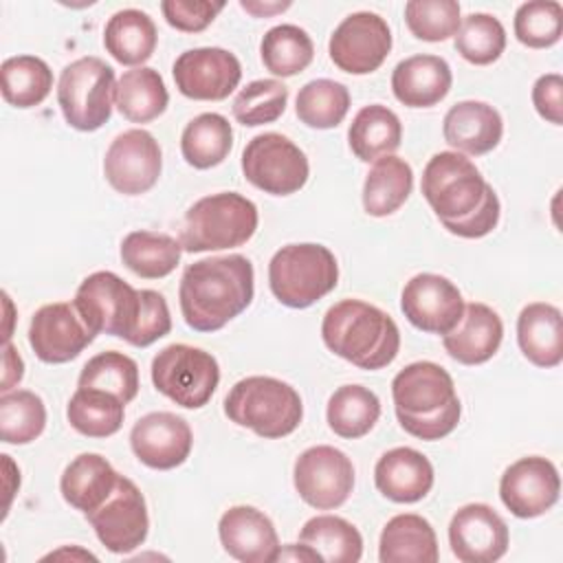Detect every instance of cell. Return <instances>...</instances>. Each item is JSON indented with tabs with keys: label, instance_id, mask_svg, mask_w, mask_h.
Segmentation results:
<instances>
[{
	"label": "cell",
	"instance_id": "1",
	"mask_svg": "<svg viewBox=\"0 0 563 563\" xmlns=\"http://www.w3.org/2000/svg\"><path fill=\"white\" fill-rule=\"evenodd\" d=\"M420 189L442 227L457 238H484L499 222L501 205L495 189L460 152L433 154L424 165Z\"/></svg>",
	"mask_w": 563,
	"mask_h": 563
},
{
	"label": "cell",
	"instance_id": "2",
	"mask_svg": "<svg viewBox=\"0 0 563 563\" xmlns=\"http://www.w3.org/2000/svg\"><path fill=\"white\" fill-rule=\"evenodd\" d=\"M253 292V264L233 253L189 264L180 277L178 301L191 330L216 332L251 306Z\"/></svg>",
	"mask_w": 563,
	"mask_h": 563
},
{
	"label": "cell",
	"instance_id": "3",
	"mask_svg": "<svg viewBox=\"0 0 563 563\" xmlns=\"http://www.w3.org/2000/svg\"><path fill=\"white\" fill-rule=\"evenodd\" d=\"M400 427L420 440H442L460 422L462 405L451 374L433 361H416L391 380Z\"/></svg>",
	"mask_w": 563,
	"mask_h": 563
},
{
	"label": "cell",
	"instance_id": "4",
	"mask_svg": "<svg viewBox=\"0 0 563 563\" xmlns=\"http://www.w3.org/2000/svg\"><path fill=\"white\" fill-rule=\"evenodd\" d=\"M321 339L330 352L369 372L387 367L400 350L396 321L361 299H343L330 306L321 321Z\"/></svg>",
	"mask_w": 563,
	"mask_h": 563
},
{
	"label": "cell",
	"instance_id": "5",
	"mask_svg": "<svg viewBox=\"0 0 563 563\" xmlns=\"http://www.w3.org/2000/svg\"><path fill=\"white\" fill-rule=\"evenodd\" d=\"M224 413L238 427L275 440L299 427L303 405L292 385L273 376H246L227 394Z\"/></svg>",
	"mask_w": 563,
	"mask_h": 563
},
{
	"label": "cell",
	"instance_id": "6",
	"mask_svg": "<svg viewBox=\"0 0 563 563\" xmlns=\"http://www.w3.org/2000/svg\"><path fill=\"white\" fill-rule=\"evenodd\" d=\"M260 216L253 200L238 191H220L196 200L180 224V246L187 253L235 249L249 242Z\"/></svg>",
	"mask_w": 563,
	"mask_h": 563
},
{
	"label": "cell",
	"instance_id": "7",
	"mask_svg": "<svg viewBox=\"0 0 563 563\" xmlns=\"http://www.w3.org/2000/svg\"><path fill=\"white\" fill-rule=\"evenodd\" d=\"M339 282V264L334 253L314 242L286 244L268 264V286L275 299L288 308H308Z\"/></svg>",
	"mask_w": 563,
	"mask_h": 563
},
{
	"label": "cell",
	"instance_id": "8",
	"mask_svg": "<svg viewBox=\"0 0 563 563\" xmlns=\"http://www.w3.org/2000/svg\"><path fill=\"white\" fill-rule=\"evenodd\" d=\"M114 90V70L103 59L88 55L64 66L57 81V103L70 128L95 132L112 114Z\"/></svg>",
	"mask_w": 563,
	"mask_h": 563
},
{
	"label": "cell",
	"instance_id": "9",
	"mask_svg": "<svg viewBox=\"0 0 563 563\" xmlns=\"http://www.w3.org/2000/svg\"><path fill=\"white\" fill-rule=\"evenodd\" d=\"M152 383L156 391L176 405L200 409L211 400L220 383V367L209 352L187 343H172L152 358Z\"/></svg>",
	"mask_w": 563,
	"mask_h": 563
},
{
	"label": "cell",
	"instance_id": "10",
	"mask_svg": "<svg viewBox=\"0 0 563 563\" xmlns=\"http://www.w3.org/2000/svg\"><path fill=\"white\" fill-rule=\"evenodd\" d=\"M73 306L95 334L130 341L141 314V290L112 271H97L79 284Z\"/></svg>",
	"mask_w": 563,
	"mask_h": 563
},
{
	"label": "cell",
	"instance_id": "11",
	"mask_svg": "<svg viewBox=\"0 0 563 563\" xmlns=\"http://www.w3.org/2000/svg\"><path fill=\"white\" fill-rule=\"evenodd\" d=\"M244 178L271 196L299 191L310 174L306 154L284 134L264 132L253 136L242 152Z\"/></svg>",
	"mask_w": 563,
	"mask_h": 563
},
{
	"label": "cell",
	"instance_id": "12",
	"mask_svg": "<svg viewBox=\"0 0 563 563\" xmlns=\"http://www.w3.org/2000/svg\"><path fill=\"white\" fill-rule=\"evenodd\" d=\"M84 517L92 526L101 545L112 554H128L147 539L150 517L145 497L125 475L119 477L106 501Z\"/></svg>",
	"mask_w": 563,
	"mask_h": 563
},
{
	"label": "cell",
	"instance_id": "13",
	"mask_svg": "<svg viewBox=\"0 0 563 563\" xmlns=\"http://www.w3.org/2000/svg\"><path fill=\"white\" fill-rule=\"evenodd\" d=\"M292 482L308 506L332 510L347 501L354 488V466L341 449L317 444L295 460Z\"/></svg>",
	"mask_w": 563,
	"mask_h": 563
},
{
	"label": "cell",
	"instance_id": "14",
	"mask_svg": "<svg viewBox=\"0 0 563 563\" xmlns=\"http://www.w3.org/2000/svg\"><path fill=\"white\" fill-rule=\"evenodd\" d=\"M391 51L387 22L372 11H356L341 20L328 42L332 64L350 75H369L383 66Z\"/></svg>",
	"mask_w": 563,
	"mask_h": 563
},
{
	"label": "cell",
	"instance_id": "15",
	"mask_svg": "<svg viewBox=\"0 0 563 563\" xmlns=\"http://www.w3.org/2000/svg\"><path fill=\"white\" fill-rule=\"evenodd\" d=\"M163 169L158 141L141 128L125 130L114 136L103 158V176L110 187L123 196L150 191Z\"/></svg>",
	"mask_w": 563,
	"mask_h": 563
},
{
	"label": "cell",
	"instance_id": "16",
	"mask_svg": "<svg viewBox=\"0 0 563 563\" xmlns=\"http://www.w3.org/2000/svg\"><path fill=\"white\" fill-rule=\"evenodd\" d=\"M172 73L178 92L196 101H222L242 79L240 59L218 46H200L180 53Z\"/></svg>",
	"mask_w": 563,
	"mask_h": 563
},
{
	"label": "cell",
	"instance_id": "17",
	"mask_svg": "<svg viewBox=\"0 0 563 563\" xmlns=\"http://www.w3.org/2000/svg\"><path fill=\"white\" fill-rule=\"evenodd\" d=\"M464 306L457 286L435 273L413 275L400 295V310L407 321L429 334L451 332L460 323Z\"/></svg>",
	"mask_w": 563,
	"mask_h": 563
},
{
	"label": "cell",
	"instance_id": "18",
	"mask_svg": "<svg viewBox=\"0 0 563 563\" xmlns=\"http://www.w3.org/2000/svg\"><path fill=\"white\" fill-rule=\"evenodd\" d=\"M559 471L541 455H528L512 462L499 479V497L519 519L541 517L559 501Z\"/></svg>",
	"mask_w": 563,
	"mask_h": 563
},
{
	"label": "cell",
	"instance_id": "19",
	"mask_svg": "<svg viewBox=\"0 0 563 563\" xmlns=\"http://www.w3.org/2000/svg\"><path fill=\"white\" fill-rule=\"evenodd\" d=\"M95 332L84 323L73 301L42 306L29 325V343L42 363L59 365L77 358L95 341Z\"/></svg>",
	"mask_w": 563,
	"mask_h": 563
},
{
	"label": "cell",
	"instance_id": "20",
	"mask_svg": "<svg viewBox=\"0 0 563 563\" xmlns=\"http://www.w3.org/2000/svg\"><path fill=\"white\" fill-rule=\"evenodd\" d=\"M508 526L488 504H466L449 523V545L462 563H493L508 552Z\"/></svg>",
	"mask_w": 563,
	"mask_h": 563
},
{
	"label": "cell",
	"instance_id": "21",
	"mask_svg": "<svg viewBox=\"0 0 563 563\" xmlns=\"http://www.w3.org/2000/svg\"><path fill=\"white\" fill-rule=\"evenodd\" d=\"M130 446L141 464L156 471H172L189 457L194 435L185 418L172 411H152L134 422Z\"/></svg>",
	"mask_w": 563,
	"mask_h": 563
},
{
	"label": "cell",
	"instance_id": "22",
	"mask_svg": "<svg viewBox=\"0 0 563 563\" xmlns=\"http://www.w3.org/2000/svg\"><path fill=\"white\" fill-rule=\"evenodd\" d=\"M218 537L224 552L242 563H273L279 554V539L273 521L253 506H231L218 521Z\"/></svg>",
	"mask_w": 563,
	"mask_h": 563
},
{
	"label": "cell",
	"instance_id": "23",
	"mask_svg": "<svg viewBox=\"0 0 563 563\" xmlns=\"http://www.w3.org/2000/svg\"><path fill=\"white\" fill-rule=\"evenodd\" d=\"M433 464L411 446L383 453L374 466V484L383 497L396 504H416L433 488Z\"/></svg>",
	"mask_w": 563,
	"mask_h": 563
},
{
	"label": "cell",
	"instance_id": "24",
	"mask_svg": "<svg viewBox=\"0 0 563 563\" xmlns=\"http://www.w3.org/2000/svg\"><path fill=\"white\" fill-rule=\"evenodd\" d=\"M444 141L460 154L482 156L493 152L504 136L501 114L486 101H457L442 121Z\"/></svg>",
	"mask_w": 563,
	"mask_h": 563
},
{
	"label": "cell",
	"instance_id": "25",
	"mask_svg": "<svg viewBox=\"0 0 563 563\" xmlns=\"http://www.w3.org/2000/svg\"><path fill=\"white\" fill-rule=\"evenodd\" d=\"M504 339L501 317L486 303L464 306L460 323L442 334V345L451 358L462 365H482L495 356Z\"/></svg>",
	"mask_w": 563,
	"mask_h": 563
},
{
	"label": "cell",
	"instance_id": "26",
	"mask_svg": "<svg viewBox=\"0 0 563 563\" xmlns=\"http://www.w3.org/2000/svg\"><path fill=\"white\" fill-rule=\"evenodd\" d=\"M453 84L451 66L438 55H411L391 73L394 97L407 108H431L440 103Z\"/></svg>",
	"mask_w": 563,
	"mask_h": 563
},
{
	"label": "cell",
	"instance_id": "27",
	"mask_svg": "<svg viewBox=\"0 0 563 563\" xmlns=\"http://www.w3.org/2000/svg\"><path fill=\"white\" fill-rule=\"evenodd\" d=\"M517 343L537 367H556L563 361L561 310L545 301L523 306L517 317Z\"/></svg>",
	"mask_w": 563,
	"mask_h": 563
},
{
	"label": "cell",
	"instance_id": "28",
	"mask_svg": "<svg viewBox=\"0 0 563 563\" xmlns=\"http://www.w3.org/2000/svg\"><path fill=\"white\" fill-rule=\"evenodd\" d=\"M440 556L433 526L413 512L391 517L378 539L380 563H435Z\"/></svg>",
	"mask_w": 563,
	"mask_h": 563
},
{
	"label": "cell",
	"instance_id": "29",
	"mask_svg": "<svg viewBox=\"0 0 563 563\" xmlns=\"http://www.w3.org/2000/svg\"><path fill=\"white\" fill-rule=\"evenodd\" d=\"M121 473L99 453H81L64 468L59 490L66 504L84 515L95 510L114 490Z\"/></svg>",
	"mask_w": 563,
	"mask_h": 563
},
{
	"label": "cell",
	"instance_id": "30",
	"mask_svg": "<svg viewBox=\"0 0 563 563\" xmlns=\"http://www.w3.org/2000/svg\"><path fill=\"white\" fill-rule=\"evenodd\" d=\"M402 125L394 110L383 103H369L356 112L347 130V143L363 163L391 156L400 147Z\"/></svg>",
	"mask_w": 563,
	"mask_h": 563
},
{
	"label": "cell",
	"instance_id": "31",
	"mask_svg": "<svg viewBox=\"0 0 563 563\" xmlns=\"http://www.w3.org/2000/svg\"><path fill=\"white\" fill-rule=\"evenodd\" d=\"M158 33L156 24L145 11L121 9L117 11L103 29L106 51L123 66L145 64L156 48Z\"/></svg>",
	"mask_w": 563,
	"mask_h": 563
},
{
	"label": "cell",
	"instance_id": "32",
	"mask_svg": "<svg viewBox=\"0 0 563 563\" xmlns=\"http://www.w3.org/2000/svg\"><path fill=\"white\" fill-rule=\"evenodd\" d=\"M169 103V92L165 88L158 70L150 66H139L125 70L114 90L117 110L132 123H150L158 119Z\"/></svg>",
	"mask_w": 563,
	"mask_h": 563
},
{
	"label": "cell",
	"instance_id": "33",
	"mask_svg": "<svg viewBox=\"0 0 563 563\" xmlns=\"http://www.w3.org/2000/svg\"><path fill=\"white\" fill-rule=\"evenodd\" d=\"M413 172L405 158L383 156L374 161L363 183V209L374 218L396 213L409 198Z\"/></svg>",
	"mask_w": 563,
	"mask_h": 563
},
{
	"label": "cell",
	"instance_id": "34",
	"mask_svg": "<svg viewBox=\"0 0 563 563\" xmlns=\"http://www.w3.org/2000/svg\"><path fill=\"white\" fill-rule=\"evenodd\" d=\"M233 147V130L227 117L218 112H202L194 117L180 134V152L187 165L196 169H211L220 165Z\"/></svg>",
	"mask_w": 563,
	"mask_h": 563
},
{
	"label": "cell",
	"instance_id": "35",
	"mask_svg": "<svg viewBox=\"0 0 563 563\" xmlns=\"http://www.w3.org/2000/svg\"><path fill=\"white\" fill-rule=\"evenodd\" d=\"M183 246L167 233L132 231L121 242V262L143 279L167 277L180 262Z\"/></svg>",
	"mask_w": 563,
	"mask_h": 563
},
{
	"label": "cell",
	"instance_id": "36",
	"mask_svg": "<svg viewBox=\"0 0 563 563\" xmlns=\"http://www.w3.org/2000/svg\"><path fill=\"white\" fill-rule=\"evenodd\" d=\"M325 418L328 427L336 435L356 440L367 435L378 422L380 400L372 389L363 385H343L330 396Z\"/></svg>",
	"mask_w": 563,
	"mask_h": 563
},
{
	"label": "cell",
	"instance_id": "37",
	"mask_svg": "<svg viewBox=\"0 0 563 563\" xmlns=\"http://www.w3.org/2000/svg\"><path fill=\"white\" fill-rule=\"evenodd\" d=\"M299 543L312 548L321 561L356 563L363 556V537L347 519L336 515H317L299 532Z\"/></svg>",
	"mask_w": 563,
	"mask_h": 563
},
{
	"label": "cell",
	"instance_id": "38",
	"mask_svg": "<svg viewBox=\"0 0 563 563\" xmlns=\"http://www.w3.org/2000/svg\"><path fill=\"white\" fill-rule=\"evenodd\" d=\"M125 416V402L114 394L92 387H77L66 407V418L70 427L88 438L114 435Z\"/></svg>",
	"mask_w": 563,
	"mask_h": 563
},
{
	"label": "cell",
	"instance_id": "39",
	"mask_svg": "<svg viewBox=\"0 0 563 563\" xmlns=\"http://www.w3.org/2000/svg\"><path fill=\"white\" fill-rule=\"evenodd\" d=\"M2 97L13 108L40 106L53 88V70L35 55H15L0 66Z\"/></svg>",
	"mask_w": 563,
	"mask_h": 563
},
{
	"label": "cell",
	"instance_id": "40",
	"mask_svg": "<svg viewBox=\"0 0 563 563\" xmlns=\"http://www.w3.org/2000/svg\"><path fill=\"white\" fill-rule=\"evenodd\" d=\"M260 57L268 73L277 77H295L310 66L314 44L303 29L295 24H277L264 33Z\"/></svg>",
	"mask_w": 563,
	"mask_h": 563
},
{
	"label": "cell",
	"instance_id": "41",
	"mask_svg": "<svg viewBox=\"0 0 563 563\" xmlns=\"http://www.w3.org/2000/svg\"><path fill=\"white\" fill-rule=\"evenodd\" d=\"M350 110V90L334 79H312L299 88L295 112L299 121L314 130L336 128Z\"/></svg>",
	"mask_w": 563,
	"mask_h": 563
},
{
	"label": "cell",
	"instance_id": "42",
	"mask_svg": "<svg viewBox=\"0 0 563 563\" xmlns=\"http://www.w3.org/2000/svg\"><path fill=\"white\" fill-rule=\"evenodd\" d=\"M77 383L79 387L110 391L128 405L139 394V365L123 352H101L81 367Z\"/></svg>",
	"mask_w": 563,
	"mask_h": 563
},
{
	"label": "cell",
	"instance_id": "43",
	"mask_svg": "<svg viewBox=\"0 0 563 563\" xmlns=\"http://www.w3.org/2000/svg\"><path fill=\"white\" fill-rule=\"evenodd\" d=\"M46 427V407L35 391L13 389L0 396V438L7 444H29Z\"/></svg>",
	"mask_w": 563,
	"mask_h": 563
},
{
	"label": "cell",
	"instance_id": "44",
	"mask_svg": "<svg viewBox=\"0 0 563 563\" xmlns=\"http://www.w3.org/2000/svg\"><path fill=\"white\" fill-rule=\"evenodd\" d=\"M504 48L506 29L490 13H468L455 33V51L475 66L497 62Z\"/></svg>",
	"mask_w": 563,
	"mask_h": 563
},
{
	"label": "cell",
	"instance_id": "45",
	"mask_svg": "<svg viewBox=\"0 0 563 563\" xmlns=\"http://www.w3.org/2000/svg\"><path fill=\"white\" fill-rule=\"evenodd\" d=\"M288 103V88L277 79H255L233 99V117L246 128L277 121Z\"/></svg>",
	"mask_w": 563,
	"mask_h": 563
},
{
	"label": "cell",
	"instance_id": "46",
	"mask_svg": "<svg viewBox=\"0 0 563 563\" xmlns=\"http://www.w3.org/2000/svg\"><path fill=\"white\" fill-rule=\"evenodd\" d=\"M515 37L528 48H550L561 40L563 9L556 0H532L515 13Z\"/></svg>",
	"mask_w": 563,
	"mask_h": 563
},
{
	"label": "cell",
	"instance_id": "47",
	"mask_svg": "<svg viewBox=\"0 0 563 563\" xmlns=\"http://www.w3.org/2000/svg\"><path fill=\"white\" fill-rule=\"evenodd\" d=\"M405 22L413 37L422 42H444L457 33L462 18L455 0H409Z\"/></svg>",
	"mask_w": 563,
	"mask_h": 563
},
{
	"label": "cell",
	"instance_id": "48",
	"mask_svg": "<svg viewBox=\"0 0 563 563\" xmlns=\"http://www.w3.org/2000/svg\"><path fill=\"white\" fill-rule=\"evenodd\" d=\"M169 330H172V317H169L165 297L156 290H147V288L141 290V314H139L136 330L128 343L134 347H147L154 341L169 334Z\"/></svg>",
	"mask_w": 563,
	"mask_h": 563
},
{
	"label": "cell",
	"instance_id": "49",
	"mask_svg": "<svg viewBox=\"0 0 563 563\" xmlns=\"http://www.w3.org/2000/svg\"><path fill=\"white\" fill-rule=\"evenodd\" d=\"M222 9H224V2H207V0H163L161 2V11L167 24L183 33L205 31Z\"/></svg>",
	"mask_w": 563,
	"mask_h": 563
},
{
	"label": "cell",
	"instance_id": "50",
	"mask_svg": "<svg viewBox=\"0 0 563 563\" xmlns=\"http://www.w3.org/2000/svg\"><path fill=\"white\" fill-rule=\"evenodd\" d=\"M532 106L548 123H563V77L559 73L541 75L532 86Z\"/></svg>",
	"mask_w": 563,
	"mask_h": 563
},
{
	"label": "cell",
	"instance_id": "51",
	"mask_svg": "<svg viewBox=\"0 0 563 563\" xmlns=\"http://www.w3.org/2000/svg\"><path fill=\"white\" fill-rule=\"evenodd\" d=\"M2 383H0V391H11L24 376V363L22 356L15 352V347L11 345V341L4 343L2 347Z\"/></svg>",
	"mask_w": 563,
	"mask_h": 563
},
{
	"label": "cell",
	"instance_id": "52",
	"mask_svg": "<svg viewBox=\"0 0 563 563\" xmlns=\"http://www.w3.org/2000/svg\"><path fill=\"white\" fill-rule=\"evenodd\" d=\"M290 0L286 2H262V0H240V7L251 13L253 18H271V15H277L286 9H290Z\"/></svg>",
	"mask_w": 563,
	"mask_h": 563
},
{
	"label": "cell",
	"instance_id": "53",
	"mask_svg": "<svg viewBox=\"0 0 563 563\" xmlns=\"http://www.w3.org/2000/svg\"><path fill=\"white\" fill-rule=\"evenodd\" d=\"M277 561H321V556L312 548L301 543V545H286L284 550L279 548Z\"/></svg>",
	"mask_w": 563,
	"mask_h": 563
},
{
	"label": "cell",
	"instance_id": "54",
	"mask_svg": "<svg viewBox=\"0 0 563 563\" xmlns=\"http://www.w3.org/2000/svg\"><path fill=\"white\" fill-rule=\"evenodd\" d=\"M62 556H70V559H79V561H86V559H90V561H97V556L95 554H90V552H86V550H81V548H62V550H57V552H51V554H46L44 559H62Z\"/></svg>",
	"mask_w": 563,
	"mask_h": 563
}]
</instances>
